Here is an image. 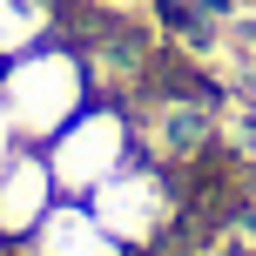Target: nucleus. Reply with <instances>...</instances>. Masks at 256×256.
I'll return each mask as SVG.
<instances>
[{"mask_svg": "<svg viewBox=\"0 0 256 256\" xmlns=\"http://www.w3.org/2000/svg\"><path fill=\"white\" fill-rule=\"evenodd\" d=\"M88 102H94V74H88V54L68 34H54L40 48L0 61V108L14 115L27 148H48Z\"/></svg>", "mask_w": 256, "mask_h": 256, "instance_id": "1", "label": "nucleus"}, {"mask_svg": "<svg viewBox=\"0 0 256 256\" xmlns=\"http://www.w3.org/2000/svg\"><path fill=\"white\" fill-rule=\"evenodd\" d=\"M40 155H48V168H54V189H61L68 202H88L115 168H128V162L142 155V148H135V115H128V102L94 94V102L81 108V115L68 122Z\"/></svg>", "mask_w": 256, "mask_h": 256, "instance_id": "2", "label": "nucleus"}, {"mask_svg": "<svg viewBox=\"0 0 256 256\" xmlns=\"http://www.w3.org/2000/svg\"><path fill=\"white\" fill-rule=\"evenodd\" d=\"M88 209H94V222H102L128 256H142V250H155L182 222V182H176V168L135 155L128 168H115V176L88 196Z\"/></svg>", "mask_w": 256, "mask_h": 256, "instance_id": "3", "label": "nucleus"}, {"mask_svg": "<svg viewBox=\"0 0 256 256\" xmlns=\"http://www.w3.org/2000/svg\"><path fill=\"white\" fill-rule=\"evenodd\" d=\"M61 202V189H54V168L40 148H20L7 168H0V243L20 250L27 236L48 222V209Z\"/></svg>", "mask_w": 256, "mask_h": 256, "instance_id": "4", "label": "nucleus"}, {"mask_svg": "<svg viewBox=\"0 0 256 256\" xmlns=\"http://www.w3.org/2000/svg\"><path fill=\"white\" fill-rule=\"evenodd\" d=\"M14 256H128V250L94 222L88 202H68V196H61V202L48 209V222H40Z\"/></svg>", "mask_w": 256, "mask_h": 256, "instance_id": "5", "label": "nucleus"}, {"mask_svg": "<svg viewBox=\"0 0 256 256\" xmlns=\"http://www.w3.org/2000/svg\"><path fill=\"white\" fill-rule=\"evenodd\" d=\"M54 34H61V7L54 0H0V61L40 48Z\"/></svg>", "mask_w": 256, "mask_h": 256, "instance_id": "6", "label": "nucleus"}, {"mask_svg": "<svg viewBox=\"0 0 256 256\" xmlns=\"http://www.w3.org/2000/svg\"><path fill=\"white\" fill-rule=\"evenodd\" d=\"M20 148H27V142H20V128H14V115L0 108V168H7V162H14Z\"/></svg>", "mask_w": 256, "mask_h": 256, "instance_id": "7", "label": "nucleus"}]
</instances>
